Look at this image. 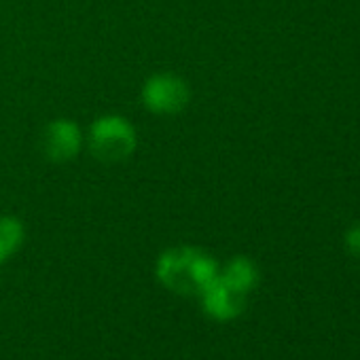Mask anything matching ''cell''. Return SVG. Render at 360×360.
Returning <instances> with one entry per match:
<instances>
[{"label":"cell","instance_id":"cell-1","mask_svg":"<svg viewBox=\"0 0 360 360\" xmlns=\"http://www.w3.org/2000/svg\"><path fill=\"white\" fill-rule=\"evenodd\" d=\"M157 276L176 292H204L219 278V267L195 248H174L159 259Z\"/></svg>","mask_w":360,"mask_h":360},{"label":"cell","instance_id":"cell-2","mask_svg":"<svg viewBox=\"0 0 360 360\" xmlns=\"http://www.w3.org/2000/svg\"><path fill=\"white\" fill-rule=\"evenodd\" d=\"M89 146L98 159L119 161L134 153L136 131L123 117L106 115L94 121L89 129Z\"/></svg>","mask_w":360,"mask_h":360},{"label":"cell","instance_id":"cell-3","mask_svg":"<svg viewBox=\"0 0 360 360\" xmlns=\"http://www.w3.org/2000/svg\"><path fill=\"white\" fill-rule=\"evenodd\" d=\"M142 100L148 110L172 115L183 110L189 102V87L174 75H155L142 87Z\"/></svg>","mask_w":360,"mask_h":360},{"label":"cell","instance_id":"cell-4","mask_svg":"<svg viewBox=\"0 0 360 360\" xmlns=\"http://www.w3.org/2000/svg\"><path fill=\"white\" fill-rule=\"evenodd\" d=\"M81 142H83L81 129L77 127V123H72L68 119H58V121L49 123L45 129V136H43L45 153L53 161L72 159L79 153Z\"/></svg>","mask_w":360,"mask_h":360},{"label":"cell","instance_id":"cell-5","mask_svg":"<svg viewBox=\"0 0 360 360\" xmlns=\"http://www.w3.org/2000/svg\"><path fill=\"white\" fill-rule=\"evenodd\" d=\"M204 307L208 314L221 320L236 318L244 309V295L227 286L221 278H217L204 292Z\"/></svg>","mask_w":360,"mask_h":360},{"label":"cell","instance_id":"cell-6","mask_svg":"<svg viewBox=\"0 0 360 360\" xmlns=\"http://www.w3.org/2000/svg\"><path fill=\"white\" fill-rule=\"evenodd\" d=\"M219 278H221L227 286H231L233 290L246 295V292L255 286V282H257V269H255V265H252L248 259L238 257V259H233V261L225 267L223 274H219Z\"/></svg>","mask_w":360,"mask_h":360},{"label":"cell","instance_id":"cell-7","mask_svg":"<svg viewBox=\"0 0 360 360\" xmlns=\"http://www.w3.org/2000/svg\"><path fill=\"white\" fill-rule=\"evenodd\" d=\"M24 240V227L13 217L0 219V261L9 259Z\"/></svg>","mask_w":360,"mask_h":360},{"label":"cell","instance_id":"cell-8","mask_svg":"<svg viewBox=\"0 0 360 360\" xmlns=\"http://www.w3.org/2000/svg\"><path fill=\"white\" fill-rule=\"evenodd\" d=\"M345 244H347V250L360 259V225H356V227H352V229L347 231Z\"/></svg>","mask_w":360,"mask_h":360}]
</instances>
